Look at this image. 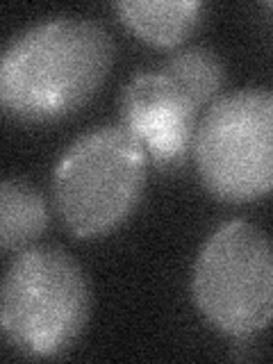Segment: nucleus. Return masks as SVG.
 <instances>
[{
  "label": "nucleus",
  "mask_w": 273,
  "mask_h": 364,
  "mask_svg": "<svg viewBox=\"0 0 273 364\" xmlns=\"http://www.w3.org/2000/svg\"><path fill=\"white\" fill-rule=\"evenodd\" d=\"M114 62V41L98 23L57 16L18 32L0 60V102L21 121L43 123L82 107Z\"/></svg>",
  "instance_id": "f257e3e1"
},
{
  "label": "nucleus",
  "mask_w": 273,
  "mask_h": 364,
  "mask_svg": "<svg viewBox=\"0 0 273 364\" xmlns=\"http://www.w3.org/2000/svg\"><path fill=\"white\" fill-rule=\"evenodd\" d=\"M146 148L125 125H105L75 139L53 173L62 223L80 239L119 228L141 198Z\"/></svg>",
  "instance_id": "f03ea898"
},
{
  "label": "nucleus",
  "mask_w": 273,
  "mask_h": 364,
  "mask_svg": "<svg viewBox=\"0 0 273 364\" xmlns=\"http://www.w3.org/2000/svg\"><path fill=\"white\" fill-rule=\"evenodd\" d=\"M89 303V282L73 255L57 246H28L5 273L0 328L23 355L50 358L82 333Z\"/></svg>",
  "instance_id": "7ed1b4c3"
},
{
  "label": "nucleus",
  "mask_w": 273,
  "mask_h": 364,
  "mask_svg": "<svg viewBox=\"0 0 273 364\" xmlns=\"http://www.w3.org/2000/svg\"><path fill=\"white\" fill-rule=\"evenodd\" d=\"M198 176L214 198L246 203L273 191V91L248 87L219 96L193 134Z\"/></svg>",
  "instance_id": "20e7f679"
},
{
  "label": "nucleus",
  "mask_w": 273,
  "mask_h": 364,
  "mask_svg": "<svg viewBox=\"0 0 273 364\" xmlns=\"http://www.w3.org/2000/svg\"><path fill=\"white\" fill-rule=\"evenodd\" d=\"M193 303L223 335L244 339L273 321V244L250 221L214 230L193 267Z\"/></svg>",
  "instance_id": "39448f33"
},
{
  "label": "nucleus",
  "mask_w": 273,
  "mask_h": 364,
  "mask_svg": "<svg viewBox=\"0 0 273 364\" xmlns=\"http://www.w3.org/2000/svg\"><path fill=\"white\" fill-rule=\"evenodd\" d=\"M198 107L162 68L134 75L121 94V125L159 168H176L193 148Z\"/></svg>",
  "instance_id": "423d86ee"
},
{
  "label": "nucleus",
  "mask_w": 273,
  "mask_h": 364,
  "mask_svg": "<svg viewBox=\"0 0 273 364\" xmlns=\"http://www.w3.org/2000/svg\"><path fill=\"white\" fill-rule=\"evenodd\" d=\"M117 11L141 39L155 46H178L198 26L203 5L196 0H141L119 3Z\"/></svg>",
  "instance_id": "0eeeda50"
},
{
  "label": "nucleus",
  "mask_w": 273,
  "mask_h": 364,
  "mask_svg": "<svg viewBox=\"0 0 273 364\" xmlns=\"http://www.w3.org/2000/svg\"><path fill=\"white\" fill-rule=\"evenodd\" d=\"M48 225V208L41 193L21 178L0 185V244L3 250H23L39 239Z\"/></svg>",
  "instance_id": "6e6552de"
},
{
  "label": "nucleus",
  "mask_w": 273,
  "mask_h": 364,
  "mask_svg": "<svg viewBox=\"0 0 273 364\" xmlns=\"http://www.w3.org/2000/svg\"><path fill=\"white\" fill-rule=\"evenodd\" d=\"M162 71L196 102L198 109L219 100V91L225 82V66L221 57L205 46L176 50L164 62Z\"/></svg>",
  "instance_id": "1a4fd4ad"
}]
</instances>
